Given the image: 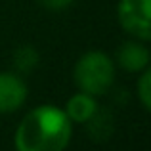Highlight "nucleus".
<instances>
[{
    "instance_id": "obj_1",
    "label": "nucleus",
    "mask_w": 151,
    "mask_h": 151,
    "mask_svg": "<svg viewBox=\"0 0 151 151\" xmlns=\"http://www.w3.org/2000/svg\"><path fill=\"white\" fill-rule=\"evenodd\" d=\"M73 126L63 107L42 103L19 121L14 147L15 151H65L73 140Z\"/></svg>"
},
{
    "instance_id": "obj_2",
    "label": "nucleus",
    "mask_w": 151,
    "mask_h": 151,
    "mask_svg": "<svg viewBox=\"0 0 151 151\" xmlns=\"http://www.w3.org/2000/svg\"><path fill=\"white\" fill-rule=\"evenodd\" d=\"M117 78V65L109 54L101 50H88L75 61L73 81L77 90L100 98L107 94Z\"/></svg>"
},
{
    "instance_id": "obj_3",
    "label": "nucleus",
    "mask_w": 151,
    "mask_h": 151,
    "mask_svg": "<svg viewBox=\"0 0 151 151\" xmlns=\"http://www.w3.org/2000/svg\"><path fill=\"white\" fill-rule=\"evenodd\" d=\"M117 21L132 38L151 42V0H119Z\"/></svg>"
},
{
    "instance_id": "obj_4",
    "label": "nucleus",
    "mask_w": 151,
    "mask_h": 151,
    "mask_svg": "<svg viewBox=\"0 0 151 151\" xmlns=\"http://www.w3.org/2000/svg\"><path fill=\"white\" fill-rule=\"evenodd\" d=\"M29 88L23 75L12 71H0V115L15 113L25 105Z\"/></svg>"
},
{
    "instance_id": "obj_5",
    "label": "nucleus",
    "mask_w": 151,
    "mask_h": 151,
    "mask_svg": "<svg viewBox=\"0 0 151 151\" xmlns=\"http://www.w3.org/2000/svg\"><path fill=\"white\" fill-rule=\"evenodd\" d=\"M115 65L121 67L126 73H138L140 75L144 69L151 65V54L149 46L142 40L130 38L124 40L117 50H115Z\"/></svg>"
},
{
    "instance_id": "obj_6",
    "label": "nucleus",
    "mask_w": 151,
    "mask_h": 151,
    "mask_svg": "<svg viewBox=\"0 0 151 151\" xmlns=\"http://www.w3.org/2000/svg\"><path fill=\"white\" fill-rule=\"evenodd\" d=\"M63 111H65V115L71 119L73 124H86V122L100 111V103H98L96 96L77 90V92L65 101Z\"/></svg>"
},
{
    "instance_id": "obj_7",
    "label": "nucleus",
    "mask_w": 151,
    "mask_h": 151,
    "mask_svg": "<svg viewBox=\"0 0 151 151\" xmlns=\"http://www.w3.org/2000/svg\"><path fill=\"white\" fill-rule=\"evenodd\" d=\"M12 61H14L15 73L31 75L33 71L38 69V65H40V54H38V50L35 48V46L23 44V46H19V48L14 52Z\"/></svg>"
},
{
    "instance_id": "obj_8",
    "label": "nucleus",
    "mask_w": 151,
    "mask_h": 151,
    "mask_svg": "<svg viewBox=\"0 0 151 151\" xmlns=\"http://www.w3.org/2000/svg\"><path fill=\"white\" fill-rule=\"evenodd\" d=\"M86 124H88L92 136L98 138V140H103V138H107L113 132V117H111L107 111H101V109L98 111Z\"/></svg>"
},
{
    "instance_id": "obj_9",
    "label": "nucleus",
    "mask_w": 151,
    "mask_h": 151,
    "mask_svg": "<svg viewBox=\"0 0 151 151\" xmlns=\"http://www.w3.org/2000/svg\"><path fill=\"white\" fill-rule=\"evenodd\" d=\"M136 96H138V100H140L142 107L151 113V65L147 67V69L142 71L140 77H138Z\"/></svg>"
},
{
    "instance_id": "obj_10",
    "label": "nucleus",
    "mask_w": 151,
    "mask_h": 151,
    "mask_svg": "<svg viewBox=\"0 0 151 151\" xmlns=\"http://www.w3.org/2000/svg\"><path fill=\"white\" fill-rule=\"evenodd\" d=\"M77 0H38L42 8L46 12H52V14H59V12H65L69 10Z\"/></svg>"
},
{
    "instance_id": "obj_11",
    "label": "nucleus",
    "mask_w": 151,
    "mask_h": 151,
    "mask_svg": "<svg viewBox=\"0 0 151 151\" xmlns=\"http://www.w3.org/2000/svg\"><path fill=\"white\" fill-rule=\"evenodd\" d=\"M149 54H151V48H149Z\"/></svg>"
}]
</instances>
